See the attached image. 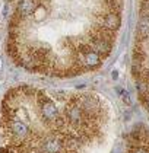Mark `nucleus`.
I'll list each match as a JSON object with an SVG mask.
<instances>
[{"mask_svg":"<svg viewBox=\"0 0 149 153\" xmlns=\"http://www.w3.org/2000/svg\"><path fill=\"white\" fill-rule=\"evenodd\" d=\"M123 0H19L7 53L25 70L72 77L98 69L114 47Z\"/></svg>","mask_w":149,"mask_h":153,"instance_id":"1","label":"nucleus"},{"mask_svg":"<svg viewBox=\"0 0 149 153\" xmlns=\"http://www.w3.org/2000/svg\"><path fill=\"white\" fill-rule=\"evenodd\" d=\"M110 121V105L95 92L16 86L1 102L0 153H89Z\"/></svg>","mask_w":149,"mask_h":153,"instance_id":"2","label":"nucleus"},{"mask_svg":"<svg viewBox=\"0 0 149 153\" xmlns=\"http://www.w3.org/2000/svg\"><path fill=\"white\" fill-rule=\"evenodd\" d=\"M139 1L140 4L132 60V73L139 98L149 112V0Z\"/></svg>","mask_w":149,"mask_h":153,"instance_id":"3","label":"nucleus"},{"mask_svg":"<svg viewBox=\"0 0 149 153\" xmlns=\"http://www.w3.org/2000/svg\"><path fill=\"white\" fill-rule=\"evenodd\" d=\"M127 153H149V131L145 127H136L129 136Z\"/></svg>","mask_w":149,"mask_h":153,"instance_id":"4","label":"nucleus"}]
</instances>
